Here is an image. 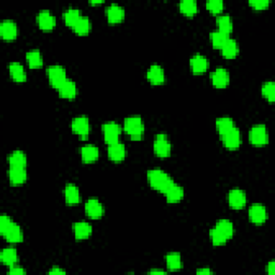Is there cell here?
Masks as SVG:
<instances>
[{
    "label": "cell",
    "mask_w": 275,
    "mask_h": 275,
    "mask_svg": "<svg viewBox=\"0 0 275 275\" xmlns=\"http://www.w3.org/2000/svg\"><path fill=\"white\" fill-rule=\"evenodd\" d=\"M221 139L225 148L229 150H236L242 144V135H241L240 129L237 126L222 136Z\"/></svg>",
    "instance_id": "10"
},
{
    "label": "cell",
    "mask_w": 275,
    "mask_h": 275,
    "mask_svg": "<svg viewBox=\"0 0 275 275\" xmlns=\"http://www.w3.org/2000/svg\"><path fill=\"white\" fill-rule=\"evenodd\" d=\"M123 129L134 141L141 140L144 133H145V125L141 116L139 115H132L128 116L124 121Z\"/></svg>",
    "instance_id": "4"
},
{
    "label": "cell",
    "mask_w": 275,
    "mask_h": 275,
    "mask_svg": "<svg viewBox=\"0 0 275 275\" xmlns=\"http://www.w3.org/2000/svg\"><path fill=\"white\" fill-rule=\"evenodd\" d=\"M213 272L209 268H201V269L197 270V274H201V275H212Z\"/></svg>",
    "instance_id": "45"
},
{
    "label": "cell",
    "mask_w": 275,
    "mask_h": 275,
    "mask_svg": "<svg viewBox=\"0 0 275 275\" xmlns=\"http://www.w3.org/2000/svg\"><path fill=\"white\" fill-rule=\"evenodd\" d=\"M249 140L254 146H265L269 143V132L265 124H256L252 126Z\"/></svg>",
    "instance_id": "5"
},
{
    "label": "cell",
    "mask_w": 275,
    "mask_h": 275,
    "mask_svg": "<svg viewBox=\"0 0 275 275\" xmlns=\"http://www.w3.org/2000/svg\"><path fill=\"white\" fill-rule=\"evenodd\" d=\"M127 156V148L125 144L122 142H116L108 145V157L113 162H122L125 160Z\"/></svg>",
    "instance_id": "20"
},
{
    "label": "cell",
    "mask_w": 275,
    "mask_h": 275,
    "mask_svg": "<svg viewBox=\"0 0 275 275\" xmlns=\"http://www.w3.org/2000/svg\"><path fill=\"white\" fill-rule=\"evenodd\" d=\"M212 84L215 88H226L230 83V73L224 67H218L211 73Z\"/></svg>",
    "instance_id": "15"
},
{
    "label": "cell",
    "mask_w": 275,
    "mask_h": 275,
    "mask_svg": "<svg viewBox=\"0 0 275 275\" xmlns=\"http://www.w3.org/2000/svg\"><path fill=\"white\" fill-rule=\"evenodd\" d=\"M216 24L218 27V30L226 33V34H228V36L233 30L232 17L229 14H227V13H222V14L217 15Z\"/></svg>",
    "instance_id": "34"
},
{
    "label": "cell",
    "mask_w": 275,
    "mask_h": 275,
    "mask_svg": "<svg viewBox=\"0 0 275 275\" xmlns=\"http://www.w3.org/2000/svg\"><path fill=\"white\" fill-rule=\"evenodd\" d=\"M189 66L194 74L200 75L205 73L210 69V60L208 57L200 53H196L192 55L189 60Z\"/></svg>",
    "instance_id": "11"
},
{
    "label": "cell",
    "mask_w": 275,
    "mask_h": 275,
    "mask_svg": "<svg viewBox=\"0 0 275 275\" xmlns=\"http://www.w3.org/2000/svg\"><path fill=\"white\" fill-rule=\"evenodd\" d=\"M74 238L77 241L87 240L93 235V226L87 222H77L72 226Z\"/></svg>",
    "instance_id": "23"
},
{
    "label": "cell",
    "mask_w": 275,
    "mask_h": 275,
    "mask_svg": "<svg viewBox=\"0 0 275 275\" xmlns=\"http://www.w3.org/2000/svg\"><path fill=\"white\" fill-rule=\"evenodd\" d=\"M0 260L6 267H13L18 264V254L14 246L5 247L0 254Z\"/></svg>",
    "instance_id": "29"
},
{
    "label": "cell",
    "mask_w": 275,
    "mask_h": 275,
    "mask_svg": "<svg viewBox=\"0 0 275 275\" xmlns=\"http://www.w3.org/2000/svg\"><path fill=\"white\" fill-rule=\"evenodd\" d=\"M247 202L246 194L241 188H232L228 192V203L232 210L244 209Z\"/></svg>",
    "instance_id": "16"
},
{
    "label": "cell",
    "mask_w": 275,
    "mask_h": 275,
    "mask_svg": "<svg viewBox=\"0 0 275 275\" xmlns=\"http://www.w3.org/2000/svg\"><path fill=\"white\" fill-rule=\"evenodd\" d=\"M267 273L269 275H273L275 273V263L274 260H271L269 264L267 265Z\"/></svg>",
    "instance_id": "43"
},
{
    "label": "cell",
    "mask_w": 275,
    "mask_h": 275,
    "mask_svg": "<svg viewBox=\"0 0 275 275\" xmlns=\"http://www.w3.org/2000/svg\"><path fill=\"white\" fill-rule=\"evenodd\" d=\"M106 15L110 24H119L125 19L126 11L125 8L120 3L113 2L107 6Z\"/></svg>",
    "instance_id": "17"
},
{
    "label": "cell",
    "mask_w": 275,
    "mask_h": 275,
    "mask_svg": "<svg viewBox=\"0 0 275 275\" xmlns=\"http://www.w3.org/2000/svg\"><path fill=\"white\" fill-rule=\"evenodd\" d=\"M82 15L83 14H82V11L80 8H77V6H70V8H67L64 11L63 18L67 26L72 27Z\"/></svg>",
    "instance_id": "35"
},
{
    "label": "cell",
    "mask_w": 275,
    "mask_h": 275,
    "mask_svg": "<svg viewBox=\"0 0 275 275\" xmlns=\"http://www.w3.org/2000/svg\"><path fill=\"white\" fill-rule=\"evenodd\" d=\"M222 55L226 59H235L240 53V47L236 39L229 38L221 49Z\"/></svg>",
    "instance_id": "31"
},
{
    "label": "cell",
    "mask_w": 275,
    "mask_h": 275,
    "mask_svg": "<svg viewBox=\"0 0 275 275\" xmlns=\"http://www.w3.org/2000/svg\"><path fill=\"white\" fill-rule=\"evenodd\" d=\"M57 92L61 98L72 100L74 98H77L78 96V85L73 80L68 79L65 83L57 89Z\"/></svg>",
    "instance_id": "24"
},
{
    "label": "cell",
    "mask_w": 275,
    "mask_h": 275,
    "mask_svg": "<svg viewBox=\"0 0 275 275\" xmlns=\"http://www.w3.org/2000/svg\"><path fill=\"white\" fill-rule=\"evenodd\" d=\"M9 73L11 79L16 83H24L27 80V73L24 66L18 61H12L9 64Z\"/></svg>",
    "instance_id": "26"
},
{
    "label": "cell",
    "mask_w": 275,
    "mask_h": 275,
    "mask_svg": "<svg viewBox=\"0 0 275 275\" xmlns=\"http://www.w3.org/2000/svg\"><path fill=\"white\" fill-rule=\"evenodd\" d=\"M103 139L105 142L110 145V144H114L116 142H120V137L122 134V127L119 123L114 121H110L103 124L101 126Z\"/></svg>",
    "instance_id": "7"
},
{
    "label": "cell",
    "mask_w": 275,
    "mask_h": 275,
    "mask_svg": "<svg viewBox=\"0 0 275 275\" xmlns=\"http://www.w3.org/2000/svg\"><path fill=\"white\" fill-rule=\"evenodd\" d=\"M9 183L12 186H22L28 178V172L27 168H9L8 170Z\"/></svg>",
    "instance_id": "21"
},
{
    "label": "cell",
    "mask_w": 275,
    "mask_h": 275,
    "mask_svg": "<svg viewBox=\"0 0 275 275\" xmlns=\"http://www.w3.org/2000/svg\"><path fill=\"white\" fill-rule=\"evenodd\" d=\"M9 168H27V155L20 149L13 150L8 156Z\"/></svg>",
    "instance_id": "28"
},
{
    "label": "cell",
    "mask_w": 275,
    "mask_h": 275,
    "mask_svg": "<svg viewBox=\"0 0 275 275\" xmlns=\"http://www.w3.org/2000/svg\"><path fill=\"white\" fill-rule=\"evenodd\" d=\"M71 130L74 135L80 137L81 139H87L91 133V123L87 116L80 115L74 118L71 122Z\"/></svg>",
    "instance_id": "9"
},
{
    "label": "cell",
    "mask_w": 275,
    "mask_h": 275,
    "mask_svg": "<svg viewBox=\"0 0 275 275\" xmlns=\"http://www.w3.org/2000/svg\"><path fill=\"white\" fill-rule=\"evenodd\" d=\"M146 79L154 86L162 85L166 82V73L160 65L153 64L146 72Z\"/></svg>",
    "instance_id": "19"
},
{
    "label": "cell",
    "mask_w": 275,
    "mask_h": 275,
    "mask_svg": "<svg viewBox=\"0 0 275 275\" xmlns=\"http://www.w3.org/2000/svg\"><path fill=\"white\" fill-rule=\"evenodd\" d=\"M71 28L78 36H87L92 30V20L88 16L82 15Z\"/></svg>",
    "instance_id": "30"
},
{
    "label": "cell",
    "mask_w": 275,
    "mask_h": 275,
    "mask_svg": "<svg viewBox=\"0 0 275 275\" xmlns=\"http://www.w3.org/2000/svg\"><path fill=\"white\" fill-rule=\"evenodd\" d=\"M270 0H250L249 4L255 10H265L270 5Z\"/></svg>",
    "instance_id": "41"
},
{
    "label": "cell",
    "mask_w": 275,
    "mask_h": 275,
    "mask_svg": "<svg viewBox=\"0 0 275 275\" xmlns=\"http://www.w3.org/2000/svg\"><path fill=\"white\" fill-rule=\"evenodd\" d=\"M82 161L84 163H93L99 159L100 150L97 145L94 144H85L80 148Z\"/></svg>",
    "instance_id": "22"
},
{
    "label": "cell",
    "mask_w": 275,
    "mask_h": 275,
    "mask_svg": "<svg viewBox=\"0 0 275 275\" xmlns=\"http://www.w3.org/2000/svg\"><path fill=\"white\" fill-rule=\"evenodd\" d=\"M249 218L254 225H263L268 221V210L263 203H253L249 210Z\"/></svg>",
    "instance_id": "14"
},
{
    "label": "cell",
    "mask_w": 275,
    "mask_h": 275,
    "mask_svg": "<svg viewBox=\"0 0 275 275\" xmlns=\"http://www.w3.org/2000/svg\"><path fill=\"white\" fill-rule=\"evenodd\" d=\"M8 274H12V275H24V274H26V270L24 269L23 267H20L18 265H15V266L9 268Z\"/></svg>",
    "instance_id": "42"
},
{
    "label": "cell",
    "mask_w": 275,
    "mask_h": 275,
    "mask_svg": "<svg viewBox=\"0 0 275 275\" xmlns=\"http://www.w3.org/2000/svg\"><path fill=\"white\" fill-rule=\"evenodd\" d=\"M154 153L159 158H167L172 153V143L166 134H158L154 139Z\"/></svg>",
    "instance_id": "8"
},
{
    "label": "cell",
    "mask_w": 275,
    "mask_h": 275,
    "mask_svg": "<svg viewBox=\"0 0 275 275\" xmlns=\"http://www.w3.org/2000/svg\"><path fill=\"white\" fill-rule=\"evenodd\" d=\"M18 27L14 20L5 18L0 23V36L5 41H12L17 38Z\"/></svg>",
    "instance_id": "18"
},
{
    "label": "cell",
    "mask_w": 275,
    "mask_h": 275,
    "mask_svg": "<svg viewBox=\"0 0 275 275\" xmlns=\"http://www.w3.org/2000/svg\"><path fill=\"white\" fill-rule=\"evenodd\" d=\"M146 178L149 186L154 190L160 192V194H164L171 185L174 183V180L170 176V174L159 168L148 170Z\"/></svg>",
    "instance_id": "3"
},
{
    "label": "cell",
    "mask_w": 275,
    "mask_h": 275,
    "mask_svg": "<svg viewBox=\"0 0 275 275\" xmlns=\"http://www.w3.org/2000/svg\"><path fill=\"white\" fill-rule=\"evenodd\" d=\"M0 233L6 242L11 244L20 243L24 240V233L20 226L5 214L0 216Z\"/></svg>",
    "instance_id": "2"
},
{
    "label": "cell",
    "mask_w": 275,
    "mask_h": 275,
    "mask_svg": "<svg viewBox=\"0 0 275 275\" xmlns=\"http://www.w3.org/2000/svg\"><path fill=\"white\" fill-rule=\"evenodd\" d=\"M235 225L227 218L217 221L210 230V239L214 246H223L235 236Z\"/></svg>",
    "instance_id": "1"
},
{
    "label": "cell",
    "mask_w": 275,
    "mask_h": 275,
    "mask_svg": "<svg viewBox=\"0 0 275 275\" xmlns=\"http://www.w3.org/2000/svg\"><path fill=\"white\" fill-rule=\"evenodd\" d=\"M37 23L40 29L44 31H51L56 26L57 19L49 9H43L40 10L37 14Z\"/></svg>",
    "instance_id": "13"
},
{
    "label": "cell",
    "mask_w": 275,
    "mask_h": 275,
    "mask_svg": "<svg viewBox=\"0 0 275 275\" xmlns=\"http://www.w3.org/2000/svg\"><path fill=\"white\" fill-rule=\"evenodd\" d=\"M26 60L31 69H38L43 65L42 55H41V52L38 49H33L27 52Z\"/></svg>",
    "instance_id": "36"
},
{
    "label": "cell",
    "mask_w": 275,
    "mask_h": 275,
    "mask_svg": "<svg viewBox=\"0 0 275 275\" xmlns=\"http://www.w3.org/2000/svg\"><path fill=\"white\" fill-rule=\"evenodd\" d=\"M229 38L230 37L228 36V34L219 31L218 29L212 31L210 33V40L212 42V45L214 49H217V50H221L224 46V44L227 42V40H228Z\"/></svg>",
    "instance_id": "38"
},
{
    "label": "cell",
    "mask_w": 275,
    "mask_h": 275,
    "mask_svg": "<svg viewBox=\"0 0 275 275\" xmlns=\"http://www.w3.org/2000/svg\"><path fill=\"white\" fill-rule=\"evenodd\" d=\"M163 195L166 196V200L168 203H177L184 199L185 190L181 185H178L174 182Z\"/></svg>",
    "instance_id": "27"
},
{
    "label": "cell",
    "mask_w": 275,
    "mask_h": 275,
    "mask_svg": "<svg viewBox=\"0 0 275 275\" xmlns=\"http://www.w3.org/2000/svg\"><path fill=\"white\" fill-rule=\"evenodd\" d=\"M261 95L264 98L269 101L270 103L274 102L275 100V83L273 81H267L261 86Z\"/></svg>",
    "instance_id": "39"
},
{
    "label": "cell",
    "mask_w": 275,
    "mask_h": 275,
    "mask_svg": "<svg viewBox=\"0 0 275 275\" xmlns=\"http://www.w3.org/2000/svg\"><path fill=\"white\" fill-rule=\"evenodd\" d=\"M49 274H51V275L66 274V271L63 270V269H60V268H58V267H54V268H52V269L49 271Z\"/></svg>",
    "instance_id": "44"
},
{
    "label": "cell",
    "mask_w": 275,
    "mask_h": 275,
    "mask_svg": "<svg viewBox=\"0 0 275 275\" xmlns=\"http://www.w3.org/2000/svg\"><path fill=\"white\" fill-rule=\"evenodd\" d=\"M65 200L68 205H74L81 202V192L79 187L73 183H68L64 190Z\"/></svg>",
    "instance_id": "25"
},
{
    "label": "cell",
    "mask_w": 275,
    "mask_h": 275,
    "mask_svg": "<svg viewBox=\"0 0 275 275\" xmlns=\"http://www.w3.org/2000/svg\"><path fill=\"white\" fill-rule=\"evenodd\" d=\"M215 126L219 137H222L232 128H235L237 125L235 121H233V119L230 118V116H222V118L216 119Z\"/></svg>",
    "instance_id": "33"
},
{
    "label": "cell",
    "mask_w": 275,
    "mask_h": 275,
    "mask_svg": "<svg viewBox=\"0 0 275 275\" xmlns=\"http://www.w3.org/2000/svg\"><path fill=\"white\" fill-rule=\"evenodd\" d=\"M166 265L167 269L170 272H177L183 269V260L180 253L171 252L168 253L166 256Z\"/></svg>",
    "instance_id": "32"
},
{
    "label": "cell",
    "mask_w": 275,
    "mask_h": 275,
    "mask_svg": "<svg viewBox=\"0 0 275 275\" xmlns=\"http://www.w3.org/2000/svg\"><path fill=\"white\" fill-rule=\"evenodd\" d=\"M178 8L180 11L186 16H194L197 14L198 12V3L196 0H182V1L178 3Z\"/></svg>",
    "instance_id": "37"
},
{
    "label": "cell",
    "mask_w": 275,
    "mask_h": 275,
    "mask_svg": "<svg viewBox=\"0 0 275 275\" xmlns=\"http://www.w3.org/2000/svg\"><path fill=\"white\" fill-rule=\"evenodd\" d=\"M89 3L91 4H101L103 3V0H91V1H89Z\"/></svg>",
    "instance_id": "47"
},
{
    "label": "cell",
    "mask_w": 275,
    "mask_h": 275,
    "mask_svg": "<svg viewBox=\"0 0 275 275\" xmlns=\"http://www.w3.org/2000/svg\"><path fill=\"white\" fill-rule=\"evenodd\" d=\"M205 6L211 13H213V14L219 15L222 14L225 3L223 0H209V1H206Z\"/></svg>",
    "instance_id": "40"
},
{
    "label": "cell",
    "mask_w": 275,
    "mask_h": 275,
    "mask_svg": "<svg viewBox=\"0 0 275 275\" xmlns=\"http://www.w3.org/2000/svg\"><path fill=\"white\" fill-rule=\"evenodd\" d=\"M46 74L50 82V85L55 89H58L68 80L66 69L64 66L60 65L50 66L47 68Z\"/></svg>",
    "instance_id": "6"
},
{
    "label": "cell",
    "mask_w": 275,
    "mask_h": 275,
    "mask_svg": "<svg viewBox=\"0 0 275 275\" xmlns=\"http://www.w3.org/2000/svg\"><path fill=\"white\" fill-rule=\"evenodd\" d=\"M149 274H166L167 272L162 269H153L148 272Z\"/></svg>",
    "instance_id": "46"
},
{
    "label": "cell",
    "mask_w": 275,
    "mask_h": 275,
    "mask_svg": "<svg viewBox=\"0 0 275 275\" xmlns=\"http://www.w3.org/2000/svg\"><path fill=\"white\" fill-rule=\"evenodd\" d=\"M86 215L92 219H100L105 215V206L98 198H89L85 203Z\"/></svg>",
    "instance_id": "12"
}]
</instances>
